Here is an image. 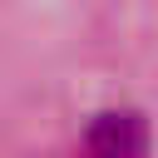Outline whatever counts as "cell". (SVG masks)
Returning a JSON list of instances; mask_svg holds the SVG:
<instances>
[{
	"instance_id": "obj_1",
	"label": "cell",
	"mask_w": 158,
	"mask_h": 158,
	"mask_svg": "<svg viewBox=\"0 0 158 158\" xmlns=\"http://www.w3.org/2000/svg\"><path fill=\"white\" fill-rule=\"evenodd\" d=\"M89 148L99 158H143L148 148V128L138 114H104L89 133Z\"/></svg>"
}]
</instances>
